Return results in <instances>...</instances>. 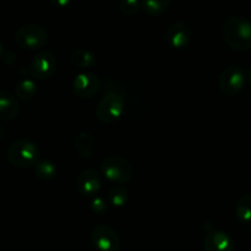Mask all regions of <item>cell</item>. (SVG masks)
<instances>
[{"label":"cell","instance_id":"obj_25","mask_svg":"<svg viewBox=\"0 0 251 251\" xmlns=\"http://www.w3.org/2000/svg\"><path fill=\"white\" fill-rule=\"evenodd\" d=\"M247 78L248 81H249V83L251 85V68L248 70V74H247Z\"/></svg>","mask_w":251,"mask_h":251},{"label":"cell","instance_id":"obj_18","mask_svg":"<svg viewBox=\"0 0 251 251\" xmlns=\"http://www.w3.org/2000/svg\"><path fill=\"white\" fill-rule=\"evenodd\" d=\"M70 61L75 68L86 69L90 68V66H92L96 63V56L90 50H86V49H76V50H74L71 53Z\"/></svg>","mask_w":251,"mask_h":251},{"label":"cell","instance_id":"obj_16","mask_svg":"<svg viewBox=\"0 0 251 251\" xmlns=\"http://www.w3.org/2000/svg\"><path fill=\"white\" fill-rule=\"evenodd\" d=\"M15 93L16 97L22 102H28V100H33L34 96L37 95V86L29 78H22L19 81L15 87Z\"/></svg>","mask_w":251,"mask_h":251},{"label":"cell","instance_id":"obj_19","mask_svg":"<svg viewBox=\"0 0 251 251\" xmlns=\"http://www.w3.org/2000/svg\"><path fill=\"white\" fill-rule=\"evenodd\" d=\"M172 0H141V9L151 16H159L168 10Z\"/></svg>","mask_w":251,"mask_h":251},{"label":"cell","instance_id":"obj_14","mask_svg":"<svg viewBox=\"0 0 251 251\" xmlns=\"http://www.w3.org/2000/svg\"><path fill=\"white\" fill-rule=\"evenodd\" d=\"M93 145H95V139L87 131L80 132L74 139V146L81 158H90L92 156Z\"/></svg>","mask_w":251,"mask_h":251},{"label":"cell","instance_id":"obj_15","mask_svg":"<svg viewBox=\"0 0 251 251\" xmlns=\"http://www.w3.org/2000/svg\"><path fill=\"white\" fill-rule=\"evenodd\" d=\"M33 168L37 178L43 181L53 180L58 174V168H56L55 163L47 158H39L38 162L33 166Z\"/></svg>","mask_w":251,"mask_h":251},{"label":"cell","instance_id":"obj_8","mask_svg":"<svg viewBox=\"0 0 251 251\" xmlns=\"http://www.w3.org/2000/svg\"><path fill=\"white\" fill-rule=\"evenodd\" d=\"M56 65L58 61L54 54L50 51H39L31 59L29 73L38 80H47L55 73Z\"/></svg>","mask_w":251,"mask_h":251},{"label":"cell","instance_id":"obj_1","mask_svg":"<svg viewBox=\"0 0 251 251\" xmlns=\"http://www.w3.org/2000/svg\"><path fill=\"white\" fill-rule=\"evenodd\" d=\"M223 38L233 50L251 49V22L240 16H232L223 25Z\"/></svg>","mask_w":251,"mask_h":251},{"label":"cell","instance_id":"obj_5","mask_svg":"<svg viewBox=\"0 0 251 251\" xmlns=\"http://www.w3.org/2000/svg\"><path fill=\"white\" fill-rule=\"evenodd\" d=\"M47 31L36 24H26L15 33V41L25 50H36L47 43Z\"/></svg>","mask_w":251,"mask_h":251},{"label":"cell","instance_id":"obj_21","mask_svg":"<svg viewBox=\"0 0 251 251\" xmlns=\"http://www.w3.org/2000/svg\"><path fill=\"white\" fill-rule=\"evenodd\" d=\"M119 9L127 16L136 15L141 9V0H120Z\"/></svg>","mask_w":251,"mask_h":251},{"label":"cell","instance_id":"obj_24","mask_svg":"<svg viewBox=\"0 0 251 251\" xmlns=\"http://www.w3.org/2000/svg\"><path fill=\"white\" fill-rule=\"evenodd\" d=\"M6 129H5V127H2L1 125H0V142L1 141H4L5 139H6Z\"/></svg>","mask_w":251,"mask_h":251},{"label":"cell","instance_id":"obj_22","mask_svg":"<svg viewBox=\"0 0 251 251\" xmlns=\"http://www.w3.org/2000/svg\"><path fill=\"white\" fill-rule=\"evenodd\" d=\"M108 201L105 199L100 198V196H95L91 201V210L93 213L98 216H103L108 211Z\"/></svg>","mask_w":251,"mask_h":251},{"label":"cell","instance_id":"obj_6","mask_svg":"<svg viewBox=\"0 0 251 251\" xmlns=\"http://www.w3.org/2000/svg\"><path fill=\"white\" fill-rule=\"evenodd\" d=\"M247 75L239 66H228L218 76V88L228 97L238 95L244 88Z\"/></svg>","mask_w":251,"mask_h":251},{"label":"cell","instance_id":"obj_10","mask_svg":"<svg viewBox=\"0 0 251 251\" xmlns=\"http://www.w3.org/2000/svg\"><path fill=\"white\" fill-rule=\"evenodd\" d=\"M76 189L82 196L95 198L100 189V176L95 169H83L76 178Z\"/></svg>","mask_w":251,"mask_h":251},{"label":"cell","instance_id":"obj_17","mask_svg":"<svg viewBox=\"0 0 251 251\" xmlns=\"http://www.w3.org/2000/svg\"><path fill=\"white\" fill-rule=\"evenodd\" d=\"M235 215L238 221L243 225L251 223V194L240 196L235 205Z\"/></svg>","mask_w":251,"mask_h":251},{"label":"cell","instance_id":"obj_12","mask_svg":"<svg viewBox=\"0 0 251 251\" xmlns=\"http://www.w3.org/2000/svg\"><path fill=\"white\" fill-rule=\"evenodd\" d=\"M167 42L173 49H184L191 39V31L185 22H174L166 33Z\"/></svg>","mask_w":251,"mask_h":251},{"label":"cell","instance_id":"obj_13","mask_svg":"<svg viewBox=\"0 0 251 251\" xmlns=\"http://www.w3.org/2000/svg\"><path fill=\"white\" fill-rule=\"evenodd\" d=\"M20 113V104L17 98L10 92L0 90V120L9 122L15 119Z\"/></svg>","mask_w":251,"mask_h":251},{"label":"cell","instance_id":"obj_27","mask_svg":"<svg viewBox=\"0 0 251 251\" xmlns=\"http://www.w3.org/2000/svg\"><path fill=\"white\" fill-rule=\"evenodd\" d=\"M250 232H251V230H250Z\"/></svg>","mask_w":251,"mask_h":251},{"label":"cell","instance_id":"obj_26","mask_svg":"<svg viewBox=\"0 0 251 251\" xmlns=\"http://www.w3.org/2000/svg\"><path fill=\"white\" fill-rule=\"evenodd\" d=\"M2 54H4V47H2V44L0 43V58L2 56Z\"/></svg>","mask_w":251,"mask_h":251},{"label":"cell","instance_id":"obj_4","mask_svg":"<svg viewBox=\"0 0 251 251\" xmlns=\"http://www.w3.org/2000/svg\"><path fill=\"white\" fill-rule=\"evenodd\" d=\"M125 112V100L117 92H108L103 96L96 108V115L103 124H112L120 119Z\"/></svg>","mask_w":251,"mask_h":251},{"label":"cell","instance_id":"obj_23","mask_svg":"<svg viewBox=\"0 0 251 251\" xmlns=\"http://www.w3.org/2000/svg\"><path fill=\"white\" fill-rule=\"evenodd\" d=\"M50 1L53 6L56 7V9H64V7H66L70 4L71 0H50Z\"/></svg>","mask_w":251,"mask_h":251},{"label":"cell","instance_id":"obj_9","mask_svg":"<svg viewBox=\"0 0 251 251\" xmlns=\"http://www.w3.org/2000/svg\"><path fill=\"white\" fill-rule=\"evenodd\" d=\"M100 80L93 73H81L73 81V93L78 98H91L100 91Z\"/></svg>","mask_w":251,"mask_h":251},{"label":"cell","instance_id":"obj_7","mask_svg":"<svg viewBox=\"0 0 251 251\" xmlns=\"http://www.w3.org/2000/svg\"><path fill=\"white\" fill-rule=\"evenodd\" d=\"M90 239L98 251H119L120 249L119 235L109 226L100 225L93 228Z\"/></svg>","mask_w":251,"mask_h":251},{"label":"cell","instance_id":"obj_3","mask_svg":"<svg viewBox=\"0 0 251 251\" xmlns=\"http://www.w3.org/2000/svg\"><path fill=\"white\" fill-rule=\"evenodd\" d=\"M100 169L108 180L119 185L127 183L134 176V167L122 156L105 157L100 163Z\"/></svg>","mask_w":251,"mask_h":251},{"label":"cell","instance_id":"obj_11","mask_svg":"<svg viewBox=\"0 0 251 251\" xmlns=\"http://www.w3.org/2000/svg\"><path fill=\"white\" fill-rule=\"evenodd\" d=\"M203 249L205 251H234L235 244L233 238L227 232L212 229L206 234Z\"/></svg>","mask_w":251,"mask_h":251},{"label":"cell","instance_id":"obj_2","mask_svg":"<svg viewBox=\"0 0 251 251\" xmlns=\"http://www.w3.org/2000/svg\"><path fill=\"white\" fill-rule=\"evenodd\" d=\"M38 159V146L29 139L16 140L7 149V161L15 168L27 169L34 166Z\"/></svg>","mask_w":251,"mask_h":251},{"label":"cell","instance_id":"obj_20","mask_svg":"<svg viewBox=\"0 0 251 251\" xmlns=\"http://www.w3.org/2000/svg\"><path fill=\"white\" fill-rule=\"evenodd\" d=\"M129 193L127 189L123 185H115L108 193V202L114 207H123L126 205Z\"/></svg>","mask_w":251,"mask_h":251}]
</instances>
